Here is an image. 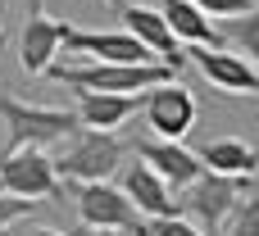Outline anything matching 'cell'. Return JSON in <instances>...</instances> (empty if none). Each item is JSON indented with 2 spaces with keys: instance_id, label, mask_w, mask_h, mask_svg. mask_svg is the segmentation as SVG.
<instances>
[{
  "instance_id": "cell-22",
  "label": "cell",
  "mask_w": 259,
  "mask_h": 236,
  "mask_svg": "<svg viewBox=\"0 0 259 236\" xmlns=\"http://www.w3.org/2000/svg\"><path fill=\"white\" fill-rule=\"evenodd\" d=\"M18 236H59V232H55V227H23Z\"/></svg>"
},
{
  "instance_id": "cell-16",
  "label": "cell",
  "mask_w": 259,
  "mask_h": 236,
  "mask_svg": "<svg viewBox=\"0 0 259 236\" xmlns=\"http://www.w3.org/2000/svg\"><path fill=\"white\" fill-rule=\"evenodd\" d=\"M159 14H164V23L173 27L178 41H191V45H205V50H223V32H219L214 18L200 14L191 0H164Z\"/></svg>"
},
{
  "instance_id": "cell-11",
  "label": "cell",
  "mask_w": 259,
  "mask_h": 236,
  "mask_svg": "<svg viewBox=\"0 0 259 236\" xmlns=\"http://www.w3.org/2000/svg\"><path fill=\"white\" fill-rule=\"evenodd\" d=\"M118 191L137 205L141 218H178L182 205L173 200V186L150 168V164H123V177H118Z\"/></svg>"
},
{
  "instance_id": "cell-6",
  "label": "cell",
  "mask_w": 259,
  "mask_h": 236,
  "mask_svg": "<svg viewBox=\"0 0 259 236\" xmlns=\"http://www.w3.org/2000/svg\"><path fill=\"white\" fill-rule=\"evenodd\" d=\"M241 196H246V182H241V177L205 173V177H196V182L182 191V200H178V205H182V214H191V223H196L205 236H214Z\"/></svg>"
},
{
  "instance_id": "cell-10",
  "label": "cell",
  "mask_w": 259,
  "mask_h": 236,
  "mask_svg": "<svg viewBox=\"0 0 259 236\" xmlns=\"http://www.w3.org/2000/svg\"><path fill=\"white\" fill-rule=\"evenodd\" d=\"M64 50V23L50 18L46 9H32L18 36V64L27 77H46L55 68V55Z\"/></svg>"
},
{
  "instance_id": "cell-21",
  "label": "cell",
  "mask_w": 259,
  "mask_h": 236,
  "mask_svg": "<svg viewBox=\"0 0 259 236\" xmlns=\"http://www.w3.org/2000/svg\"><path fill=\"white\" fill-rule=\"evenodd\" d=\"M32 205H36V200H18V196H0V236H5V227H9V223H18L23 214H32Z\"/></svg>"
},
{
  "instance_id": "cell-13",
  "label": "cell",
  "mask_w": 259,
  "mask_h": 236,
  "mask_svg": "<svg viewBox=\"0 0 259 236\" xmlns=\"http://www.w3.org/2000/svg\"><path fill=\"white\" fill-rule=\"evenodd\" d=\"M137 159H141V164H150V168H155L173 191H187L196 177H205L200 155H196V150H187L182 141H159V136H155V141H141V146H137Z\"/></svg>"
},
{
  "instance_id": "cell-9",
  "label": "cell",
  "mask_w": 259,
  "mask_h": 236,
  "mask_svg": "<svg viewBox=\"0 0 259 236\" xmlns=\"http://www.w3.org/2000/svg\"><path fill=\"white\" fill-rule=\"evenodd\" d=\"M64 45L73 55H91L96 64H159L132 32H87L64 23Z\"/></svg>"
},
{
  "instance_id": "cell-15",
  "label": "cell",
  "mask_w": 259,
  "mask_h": 236,
  "mask_svg": "<svg viewBox=\"0 0 259 236\" xmlns=\"http://www.w3.org/2000/svg\"><path fill=\"white\" fill-rule=\"evenodd\" d=\"M196 155H200L205 173H219V177H241V182H250L259 173V150L250 141H237V136H219V141L200 146Z\"/></svg>"
},
{
  "instance_id": "cell-25",
  "label": "cell",
  "mask_w": 259,
  "mask_h": 236,
  "mask_svg": "<svg viewBox=\"0 0 259 236\" xmlns=\"http://www.w3.org/2000/svg\"><path fill=\"white\" fill-rule=\"evenodd\" d=\"M91 236H114V232H91Z\"/></svg>"
},
{
  "instance_id": "cell-1",
  "label": "cell",
  "mask_w": 259,
  "mask_h": 236,
  "mask_svg": "<svg viewBox=\"0 0 259 236\" xmlns=\"http://www.w3.org/2000/svg\"><path fill=\"white\" fill-rule=\"evenodd\" d=\"M50 77L73 91H109V96H141L150 86L178 82L168 64H82V68H50Z\"/></svg>"
},
{
  "instance_id": "cell-20",
  "label": "cell",
  "mask_w": 259,
  "mask_h": 236,
  "mask_svg": "<svg viewBox=\"0 0 259 236\" xmlns=\"http://www.w3.org/2000/svg\"><path fill=\"white\" fill-rule=\"evenodd\" d=\"M146 232H150V236H205L196 223H187L182 214H178V218H150Z\"/></svg>"
},
{
  "instance_id": "cell-19",
  "label": "cell",
  "mask_w": 259,
  "mask_h": 236,
  "mask_svg": "<svg viewBox=\"0 0 259 236\" xmlns=\"http://www.w3.org/2000/svg\"><path fill=\"white\" fill-rule=\"evenodd\" d=\"M200 14H209V18H241V14H250L255 5L250 0H191Z\"/></svg>"
},
{
  "instance_id": "cell-4",
  "label": "cell",
  "mask_w": 259,
  "mask_h": 236,
  "mask_svg": "<svg viewBox=\"0 0 259 236\" xmlns=\"http://www.w3.org/2000/svg\"><path fill=\"white\" fill-rule=\"evenodd\" d=\"M77 218L87 232H132V236H150L146 218L137 214V205L109 186V182H82L77 186Z\"/></svg>"
},
{
  "instance_id": "cell-2",
  "label": "cell",
  "mask_w": 259,
  "mask_h": 236,
  "mask_svg": "<svg viewBox=\"0 0 259 236\" xmlns=\"http://www.w3.org/2000/svg\"><path fill=\"white\" fill-rule=\"evenodd\" d=\"M127 159V146L114 136V132H91V127H77L64 136V150L55 159V173L68 177V182H109L114 168H123Z\"/></svg>"
},
{
  "instance_id": "cell-24",
  "label": "cell",
  "mask_w": 259,
  "mask_h": 236,
  "mask_svg": "<svg viewBox=\"0 0 259 236\" xmlns=\"http://www.w3.org/2000/svg\"><path fill=\"white\" fill-rule=\"evenodd\" d=\"M0 50H5V9H0Z\"/></svg>"
},
{
  "instance_id": "cell-7",
  "label": "cell",
  "mask_w": 259,
  "mask_h": 236,
  "mask_svg": "<svg viewBox=\"0 0 259 236\" xmlns=\"http://www.w3.org/2000/svg\"><path fill=\"white\" fill-rule=\"evenodd\" d=\"M141 109H146V123L155 127L159 141H182V136L196 127V96H191L182 82L150 86V91L141 96Z\"/></svg>"
},
{
  "instance_id": "cell-3",
  "label": "cell",
  "mask_w": 259,
  "mask_h": 236,
  "mask_svg": "<svg viewBox=\"0 0 259 236\" xmlns=\"http://www.w3.org/2000/svg\"><path fill=\"white\" fill-rule=\"evenodd\" d=\"M0 123L9 132V150H27V146H50L64 141L68 132H77V114L68 109H50V105H27L18 96H0Z\"/></svg>"
},
{
  "instance_id": "cell-5",
  "label": "cell",
  "mask_w": 259,
  "mask_h": 236,
  "mask_svg": "<svg viewBox=\"0 0 259 236\" xmlns=\"http://www.w3.org/2000/svg\"><path fill=\"white\" fill-rule=\"evenodd\" d=\"M0 196H18V200H50V196H59L55 159L46 150H36V146L5 150L0 155Z\"/></svg>"
},
{
  "instance_id": "cell-12",
  "label": "cell",
  "mask_w": 259,
  "mask_h": 236,
  "mask_svg": "<svg viewBox=\"0 0 259 236\" xmlns=\"http://www.w3.org/2000/svg\"><path fill=\"white\" fill-rule=\"evenodd\" d=\"M123 32H132L159 64H168L173 73H182L187 68V50L178 45V36H173V27L164 23V14L159 9H150V5H127L123 9Z\"/></svg>"
},
{
  "instance_id": "cell-18",
  "label": "cell",
  "mask_w": 259,
  "mask_h": 236,
  "mask_svg": "<svg viewBox=\"0 0 259 236\" xmlns=\"http://www.w3.org/2000/svg\"><path fill=\"white\" fill-rule=\"evenodd\" d=\"M214 236H259V196H241Z\"/></svg>"
},
{
  "instance_id": "cell-14",
  "label": "cell",
  "mask_w": 259,
  "mask_h": 236,
  "mask_svg": "<svg viewBox=\"0 0 259 236\" xmlns=\"http://www.w3.org/2000/svg\"><path fill=\"white\" fill-rule=\"evenodd\" d=\"M141 109V96H109V91H82L77 96V127L114 132Z\"/></svg>"
},
{
  "instance_id": "cell-17",
  "label": "cell",
  "mask_w": 259,
  "mask_h": 236,
  "mask_svg": "<svg viewBox=\"0 0 259 236\" xmlns=\"http://www.w3.org/2000/svg\"><path fill=\"white\" fill-rule=\"evenodd\" d=\"M223 41H232V45H237V55H241V59H250V64L259 68V5L250 9V14H241V18H228Z\"/></svg>"
},
{
  "instance_id": "cell-23",
  "label": "cell",
  "mask_w": 259,
  "mask_h": 236,
  "mask_svg": "<svg viewBox=\"0 0 259 236\" xmlns=\"http://www.w3.org/2000/svg\"><path fill=\"white\" fill-rule=\"evenodd\" d=\"M105 5H114V9H118V14H123V9H127V0H105Z\"/></svg>"
},
{
  "instance_id": "cell-8",
  "label": "cell",
  "mask_w": 259,
  "mask_h": 236,
  "mask_svg": "<svg viewBox=\"0 0 259 236\" xmlns=\"http://www.w3.org/2000/svg\"><path fill=\"white\" fill-rule=\"evenodd\" d=\"M187 64H196L200 77L214 82V91H223V96H259V68L250 59H241L237 50H205V45H191V50H187Z\"/></svg>"
}]
</instances>
